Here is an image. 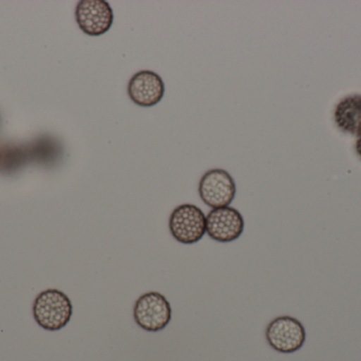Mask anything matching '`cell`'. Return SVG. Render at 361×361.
<instances>
[{"label": "cell", "instance_id": "obj_7", "mask_svg": "<svg viewBox=\"0 0 361 361\" xmlns=\"http://www.w3.org/2000/svg\"><path fill=\"white\" fill-rule=\"evenodd\" d=\"M243 230V216L235 208L212 209L206 218V232L220 243L235 241Z\"/></svg>", "mask_w": 361, "mask_h": 361}, {"label": "cell", "instance_id": "obj_4", "mask_svg": "<svg viewBox=\"0 0 361 361\" xmlns=\"http://www.w3.org/2000/svg\"><path fill=\"white\" fill-rule=\"evenodd\" d=\"M171 235L182 244H195L206 233V216L195 205H180L176 208L169 218Z\"/></svg>", "mask_w": 361, "mask_h": 361}, {"label": "cell", "instance_id": "obj_6", "mask_svg": "<svg viewBox=\"0 0 361 361\" xmlns=\"http://www.w3.org/2000/svg\"><path fill=\"white\" fill-rule=\"evenodd\" d=\"M78 27L90 36H99L109 31L114 20V11L105 0H82L75 8Z\"/></svg>", "mask_w": 361, "mask_h": 361}, {"label": "cell", "instance_id": "obj_3", "mask_svg": "<svg viewBox=\"0 0 361 361\" xmlns=\"http://www.w3.org/2000/svg\"><path fill=\"white\" fill-rule=\"evenodd\" d=\"M265 336L267 343L275 351L284 354L299 351L307 338L305 326L290 316H281L274 319L267 326Z\"/></svg>", "mask_w": 361, "mask_h": 361}, {"label": "cell", "instance_id": "obj_2", "mask_svg": "<svg viewBox=\"0 0 361 361\" xmlns=\"http://www.w3.org/2000/svg\"><path fill=\"white\" fill-rule=\"evenodd\" d=\"M133 316L140 328L147 332H159L171 322V303L160 292H147L137 299Z\"/></svg>", "mask_w": 361, "mask_h": 361}, {"label": "cell", "instance_id": "obj_9", "mask_svg": "<svg viewBox=\"0 0 361 361\" xmlns=\"http://www.w3.org/2000/svg\"><path fill=\"white\" fill-rule=\"evenodd\" d=\"M335 121L339 129L351 135H361V95L343 97L335 110Z\"/></svg>", "mask_w": 361, "mask_h": 361}, {"label": "cell", "instance_id": "obj_1", "mask_svg": "<svg viewBox=\"0 0 361 361\" xmlns=\"http://www.w3.org/2000/svg\"><path fill=\"white\" fill-rule=\"evenodd\" d=\"M73 313L71 301L59 290H47L36 297L33 316L38 326L47 331H59L69 324Z\"/></svg>", "mask_w": 361, "mask_h": 361}, {"label": "cell", "instance_id": "obj_8", "mask_svg": "<svg viewBox=\"0 0 361 361\" xmlns=\"http://www.w3.org/2000/svg\"><path fill=\"white\" fill-rule=\"evenodd\" d=\"M129 97L137 105L152 107L160 103L164 97L165 85L162 78L156 72L143 70L137 72L128 83Z\"/></svg>", "mask_w": 361, "mask_h": 361}, {"label": "cell", "instance_id": "obj_5", "mask_svg": "<svg viewBox=\"0 0 361 361\" xmlns=\"http://www.w3.org/2000/svg\"><path fill=\"white\" fill-rule=\"evenodd\" d=\"M199 194L212 209L229 207L235 196V180L224 170H210L200 180Z\"/></svg>", "mask_w": 361, "mask_h": 361}, {"label": "cell", "instance_id": "obj_10", "mask_svg": "<svg viewBox=\"0 0 361 361\" xmlns=\"http://www.w3.org/2000/svg\"><path fill=\"white\" fill-rule=\"evenodd\" d=\"M356 150H357V154L360 155L361 159V135L358 137L357 142H356Z\"/></svg>", "mask_w": 361, "mask_h": 361}]
</instances>
